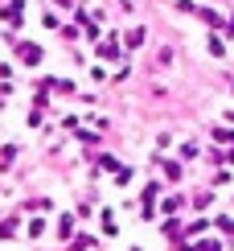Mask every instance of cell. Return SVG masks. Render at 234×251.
<instances>
[{
  "label": "cell",
  "instance_id": "obj_1",
  "mask_svg": "<svg viewBox=\"0 0 234 251\" xmlns=\"http://www.w3.org/2000/svg\"><path fill=\"white\" fill-rule=\"evenodd\" d=\"M21 62H25V66H37V62H41V50H37V46H21Z\"/></svg>",
  "mask_w": 234,
  "mask_h": 251
},
{
  "label": "cell",
  "instance_id": "obj_2",
  "mask_svg": "<svg viewBox=\"0 0 234 251\" xmlns=\"http://www.w3.org/2000/svg\"><path fill=\"white\" fill-rule=\"evenodd\" d=\"M4 21H8V25H21V0H17V4H8V8H4Z\"/></svg>",
  "mask_w": 234,
  "mask_h": 251
},
{
  "label": "cell",
  "instance_id": "obj_3",
  "mask_svg": "<svg viewBox=\"0 0 234 251\" xmlns=\"http://www.w3.org/2000/svg\"><path fill=\"white\" fill-rule=\"evenodd\" d=\"M99 54H103V58H119V41H115V46H111V41H107V46H103Z\"/></svg>",
  "mask_w": 234,
  "mask_h": 251
}]
</instances>
